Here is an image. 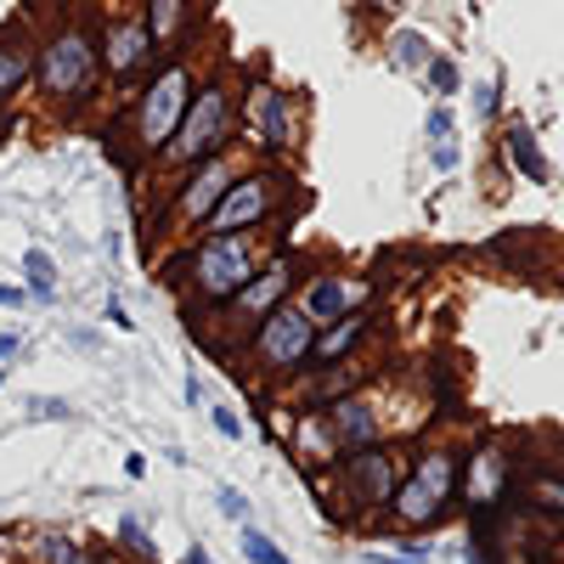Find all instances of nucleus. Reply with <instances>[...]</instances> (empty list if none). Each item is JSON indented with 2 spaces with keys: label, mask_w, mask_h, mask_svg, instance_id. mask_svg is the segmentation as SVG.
Returning a JSON list of instances; mask_svg holds the SVG:
<instances>
[{
  "label": "nucleus",
  "mask_w": 564,
  "mask_h": 564,
  "mask_svg": "<svg viewBox=\"0 0 564 564\" xmlns=\"http://www.w3.org/2000/svg\"><path fill=\"white\" fill-rule=\"evenodd\" d=\"M231 135V102H226V85H204L193 102H186L175 135L164 141V159L170 164H204V159H220Z\"/></svg>",
  "instance_id": "f257e3e1"
},
{
  "label": "nucleus",
  "mask_w": 564,
  "mask_h": 564,
  "mask_svg": "<svg viewBox=\"0 0 564 564\" xmlns=\"http://www.w3.org/2000/svg\"><path fill=\"white\" fill-rule=\"evenodd\" d=\"M193 271V294L209 300V305H231L249 282H254V254H249V238H204L186 260Z\"/></svg>",
  "instance_id": "f03ea898"
},
{
  "label": "nucleus",
  "mask_w": 564,
  "mask_h": 564,
  "mask_svg": "<svg viewBox=\"0 0 564 564\" xmlns=\"http://www.w3.org/2000/svg\"><path fill=\"white\" fill-rule=\"evenodd\" d=\"M97 68H102L97 40L79 34V29H63L40 52V90H45V97H85L90 79H97Z\"/></svg>",
  "instance_id": "7ed1b4c3"
},
{
  "label": "nucleus",
  "mask_w": 564,
  "mask_h": 564,
  "mask_svg": "<svg viewBox=\"0 0 564 564\" xmlns=\"http://www.w3.org/2000/svg\"><path fill=\"white\" fill-rule=\"evenodd\" d=\"M311 345H316V327H311V316H305L300 305H276V311L254 327V356H260V367H271V372L305 367V361H311Z\"/></svg>",
  "instance_id": "20e7f679"
},
{
  "label": "nucleus",
  "mask_w": 564,
  "mask_h": 564,
  "mask_svg": "<svg viewBox=\"0 0 564 564\" xmlns=\"http://www.w3.org/2000/svg\"><path fill=\"white\" fill-rule=\"evenodd\" d=\"M186 102H193V74H186L181 63H170L153 85H148V97H141V148L148 153H164V141L175 135Z\"/></svg>",
  "instance_id": "39448f33"
},
{
  "label": "nucleus",
  "mask_w": 564,
  "mask_h": 564,
  "mask_svg": "<svg viewBox=\"0 0 564 564\" xmlns=\"http://www.w3.org/2000/svg\"><path fill=\"white\" fill-rule=\"evenodd\" d=\"M271 215V175H243L231 181V193L209 215V238H238V231L260 226Z\"/></svg>",
  "instance_id": "423d86ee"
},
{
  "label": "nucleus",
  "mask_w": 564,
  "mask_h": 564,
  "mask_svg": "<svg viewBox=\"0 0 564 564\" xmlns=\"http://www.w3.org/2000/svg\"><path fill=\"white\" fill-rule=\"evenodd\" d=\"M226 193H231V159H204V164H198V175L181 186V198H175L170 220H175V226L209 220V215H215V204H220Z\"/></svg>",
  "instance_id": "0eeeda50"
},
{
  "label": "nucleus",
  "mask_w": 564,
  "mask_h": 564,
  "mask_svg": "<svg viewBox=\"0 0 564 564\" xmlns=\"http://www.w3.org/2000/svg\"><path fill=\"white\" fill-rule=\"evenodd\" d=\"M294 276H300V265H294V254H282L271 271H254V282L231 300V311H238L243 322H265L282 300H289V289H294Z\"/></svg>",
  "instance_id": "6e6552de"
},
{
  "label": "nucleus",
  "mask_w": 564,
  "mask_h": 564,
  "mask_svg": "<svg viewBox=\"0 0 564 564\" xmlns=\"http://www.w3.org/2000/svg\"><path fill=\"white\" fill-rule=\"evenodd\" d=\"M345 475H350L356 502H367V508H384L395 497V457L390 452H356L345 463Z\"/></svg>",
  "instance_id": "1a4fd4ad"
},
{
  "label": "nucleus",
  "mask_w": 564,
  "mask_h": 564,
  "mask_svg": "<svg viewBox=\"0 0 564 564\" xmlns=\"http://www.w3.org/2000/svg\"><path fill=\"white\" fill-rule=\"evenodd\" d=\"M361 300H367V282H356V276H322V282H311V289H305L300 311H305L311 322H339V316H350Z\"/></svg>",
  "instance_id": "9d476101"
},
{
  "label": "nucleus",
  "mask_w": 564,
  "mask_h": 564,
  "mask_svg": "<svg viewBox=\"0 0 564 564\" xmlns=\"http://www.w3.org/2000/svg\"><path fill=\"white\" fill-rule=\"evenodd\" d=\"M254 124H260V148H271V153H289L294 148V102L282 97L276 85H260L254 90Z\"/></svg>",
  "instance_id": "9b49d317"
},
{
  "label": "nucleus",
  "mask_w": 564,
  "mask_h": 564,
  "mask_svg": "<svg viewBox=\"0 0 564 564\" xmlns=\"http://www.w3.org/2000/svg\"><path fill=\"white\" fill-rule=\"evenodd\" d=\"M148 57H153V40H148V23H141V18H130V23H113V29H108V45H102L108 74L130 79Z\"/></svg>",
  "instance_id": "f8f14e48"
},
{
  "label": "nucleus",
  "mask_w": 564,
  "mask_h": 564,
  "mask_svg": "<svg viewBox=\"0 0 564 564\" xmlns=\"http://www.w3.org/2000/svg\"><path fill=\"white\" fill-rule=\"evenodd\" d=\"M334 441L345 452H367L379 441V417H372L361 401H334Z\"/></svg>",
  "instance_id": "ddd939ff"
},
{
  "label": "nucleus",
  "mask_w": 564,
  "mask_h": 564,
  "mask_svg": "<svg viewBox=\"0 0 564 564\" xmlns=\"http://www.w3.org/2000/svg\"><path fill=\"white\" fill-rule=\"evenodd\" d=\"M390 502H395V520H401V525H430L435 513L446 508V502H441L430 486H423L417 475H412L406 486H395V497H390Z\"/></svg>",
  "instance_id": "4468645a"
},
{
  "label": "nucleus",
  "mask_w": 564,
  "mask_h": 564,
  "mask_svg": "<svg viewBox=\"0 0 564 564\" xmlns=\"http://www.w3.org/2000/svg\"><path fill=\"white\" fill-rule=\"evenodd\" d=\"M361 334H367V316H361V311H350V316H339V322H327V334L311 345V361H316V367H322V361H339Z\"/></svg>",
  "instance_id": "2eb2a0df"
},
{
  "label": "nucleus",
  "mask_w": 564,
  "mask_h": 564,
  "mask_svg": "<svg viewBox=\"0 0 564 564\" xmlns=\"http://www.w3.org/2000/svg\"><path fill=\"white\" fill-rule=\"evenodd\" d=\"M508 159L520 164L531 181H547V164H542V153H536V135H531L525 124H513V130H508Z\"/></svg>",
  "instance_id": "dca6fc26"
},
{
  "label": "nucleus",
  "mask_w": 564,
  "mask_h": 564,
  "mask_svg": "<svg viewBox=\"0 0 564 564\" xmlns=\"http://www.w3.org/2000/svg\"><path fill=\"white\" fill-rule=\"evenodd\" d=\"M34 74V57L23 52V45H0V97H12V90H23Z\"/></svg>",
  "instance_id": "f3484780"
},
{
  "label": "nucleus",
  "mask_w": 564,
  "mask_h": 564,
  "mask_svg": "<svg viewBox=\"0 0 564 564\" xmlns=\"http://www.w3.org/2000/svg\"><path fill=\"white\" fill-rule=\"evenodd\" d=\"M181 18H186V0H148V40L164 45L181 29Z\"/></svg>",
  "instance_id": "a211bd4d"
},
{
  "label": "nucleus",
  "mask_w": 564,
  "mask_h": 564,
  "mask_svg": "<svg viewBox=\"0 0 564 564\" xmlns=\"http://www.w3.org/2000/svg\"><path fill=\"white\" fill-rule=\"evenodd\" d=\"M23 271H29V294L34 300H52L57 294V265H52V254H45V249H29L23 254Z\"/></svg>",
  "instance_id": "6ab92c4d"
},
{
  "label": "nucleus",
  "mask_w": 564,
  "mask_h": 564,
  "mask_svg": "<svg viewBox=\"0 0 564 564\" xmlns=\"http://www.w3.org/2000/svg\"><path fill=\"white\" fill-rule=\"evenodd\" d=\"M497 486H502V457H497V452H480L475 475H468V497H475V502H491Z\"/></svg>",
  "instance_id": "aec40b11"
},
{
  "label": "nucleus",
  "mask_w": 564,
  "mask_h": 564,
  "mask_svg": "<svg viewBox=\"0 0 564 564\" xmlns=\"http://www.w3.org/2000/svg\"><path fill=\"white\" fill-rule=\"evenodd\" d=\"M390 57H395L401 68H430V40L412 34V29H401V34L390 40Z\"/></svg>",
  "instance_id": "412c9836"
},
{
  "label": "nucleus",
  "mask_w": 564,
  "mask_h": 564,
  "mask_svg": "<svg viewBox=\"0 0 564 564\" xmlns=\"http://www.w3.org/2000/svg\"><path fill=\"white\" fill-rule=\"evenodd\" d=\"M452 475H457V463H452L446 452H435V457H423V468H417V480L430 486V491H435L441 502L452 497Z\"/></svg>",
  "instance_id": "4be33fe9"
},
{
  "label": "nucleus",
  "mask_w": 564,
  "mask_h": 564,
  "mask_svg": "<svg viewBox=\"0 0 564 564\" xmlns=\"http://www.w3.org/2000/svg\"><path fill=\"white\" fill-rule=\"evenodd\" d=\"M243 553H249L254 564H282V553H276V542H271L265 531H254V525H243Z\"/></svg>",
  "instance_id": "5701e85b"
},
{
  "label": "nucleus",
  "mask_w": 564,
  "mask_h": 564,
  "mask_svg": "<svg viewBox=\"0 0 564 564\" xmlns=\"http://www.w3.org/2000/svg\"><path fill=\"white\" fill-rule=\"evenodd\" d=\"M209 417H215V435L220 441H243V412L238 406H215Z\"/></svg>",
  "instance_id": "b1692460"
},
{
  "label": "nucleus",
  "mask_w": 564,
  "mask_h": 564,
  "mask_svg": "<svg viewBox=\"0 0 564 564\" xmlns=\"http://www.w3.org/2000/svg\"><path fill=\"white\" fill-rule=\"evenodd\" d=\"M215 502H220L226 520H249V513H254V508H249V497H243V491H231V486H220V491H215Z\"/></svg>",
  "instance_id": "393cba45"
},
{
  "label": "nucleus",
  "mask_w": 564,
  "mask_h": 564,
  "mask_svg": "<svg viewBox=\"0 0 564 564\" xmlns=\"http://www.w3.org/2000/svg\"><path fill=\"white\" fill-rule=\"evenodd\" d=\"M356 379H361L356 367H339V372H334V379H327V384H316V401H339V395H345V390H350Z\"/></svg>",
  "instance_id": "a878e982"
},
{
  "label": "nucleus",
  "mask_w": 564,
  "mask_h": 564,
  "mask_svg": "<svg viewBox=\"0 0 564 564\" xmlns=\"http://www.w3.org/2000/svg\"><path fill=\"white\" fill-rule=\"evenodd\" d=\"M430 79H435L441 97H452V90H457V68H452L446 57H430Z\"/></svg>",
  "instance_id": "bb28decb"
},
{
  "label": "nucleus",
  "mask_w": 564,
  "mask_h": 564,
  "mask_svg": "<svg viewBox=\"0 0 564 564\" xmlns=\"http://www.w3.org/2000/svg\"><path fill=\"white\" fill-rule=\"evenodd\" d=\"M119 536H124L130 547H141V558H153V536H148V531H141L135 520H119Z\"/></svg>",
  "instance_id": "cd10ccee"
},
{
  "label": "nucleus",
  "mask_w": 564,
  "mask_h": 564,
  "mask_svg": "<svg viewBox=\"0 0 564 564\" xmlns=\"http://www.w3.org/2000/svg\"><path fill=\"white\" fill-rule=\"evenodd\" d=\"M430 135H435V141H452V113H446V108L430 113Z\"/></svg>",
  "instance_id": "c85d7f7f"
},
{
  "label": "nucleus",
  "mask_w": 564,
  "mask_h": 564,
  "mask_svg": "<svg viewBox=\"0 0 564 564\" xmlns=\"http://www.w3.org/2000/svg\"><path fill=\"white\" fill-rule=\"evenodd\" d=\"M457 164V141H435V170H452Z\"/></svg>",
  "instance_id": "c756f323"
},
{
  "label": "nucleus",
  "mask_w": 564,
  "mask_h": 564,
  "mask_svg": "<svg viewBox=\"0 0 564 564\" xmlns=\"http://www.w3.org/2000/svg\"><path fill=\"white\" fill-rule=\"evenodd\" d=\"M124 475H130V480H141V475H148V457L130 452V457H124Z\"/></svg>",
  "instance_id": "7c9ffc66"
},
{
  "label": "nucleus",
  "mask_w": 564,
  "mask_h": 564,
  "mask_svg": "<svg viewBox=\"0 0 564 564\" xmlns=\"http://www.w3.org/2000/svg\"><path fill=\"white\" fill-rule=\"evenodd\" d=\"M18 345H23V339H18V334H0V367H7V361H12V356H18Z\"/></svg>",
  "instance_id": "2f4dec72"
},
{
  "label": "nucleus",
  "mask_w": 564,
  "mask_h": 564,
  "mask_svg": "<svg viewBox=\"0 0 564 564\" xmlns=\"http://www.w3.org/2000/svg\"><path fill=\"white\" fill-rule=\"evenodd\" d=\"M108 322H113V327H124V334H130V311H124V305H108Z\"/></svg>",
  "instance_id": "473e14b6"
},
{
  "label": "nucleus",
  "mask_w": 564,
  "mask_h": 564,
  "mask_svg": "<svg viewBox=\"0 0 564 564\" xmlns=\"http://www.w3.org/2000/svg\"><path fill=\"white\" fill-rule=\"evenodd\" d=\"M23 300H29L23 289H7V282H0V305H23Z\"/></svg>",
  "instance_id": "72a5a7b5"
},
{
  "label": "nucleus",
  "mask_w": 564,
  "mask_h": 564,
  "mask_svg": "<svg viewBox=\"0 0 564 564\" xmlns=\"http://www.w3.org/2000/svg\"><path fill=\"white\" fill-rule=\"evenodd\" d=\"M52 553H57V564H79V547H68V542H57Z\"/></svg>",
  "instance_id": "f704fd0d"
},
{
  "label": "nucleus",
  "mask_w": 564,
  "mask_h": 564,
  "mask_svg": "<svg viewBox=\"0 0 564 564\" xmlns=\"http://www.w3.org/2000/svg\"><path fill=\"white\" fill-rule=\"evenodd\" d=\"M186 564H215V558H209L204 547H186Z\"/></svg>",
  "instance_id": "c9c22d12"
},
{
  "label": "nucleus",
  "mask_w": 564,
  "mask_h": 564,
  "mask_svg": "<svg viewBox=\"0 0 564 564\" xmlns=\"http://www.w3.org/2000/svg\"><path fill=\"white\" fill-rule=\"evenodd\" d=\"M379 7H401V0H379Z\"/></svg>",
  "instance_id": "e433bc0d"
}]
</instances>
